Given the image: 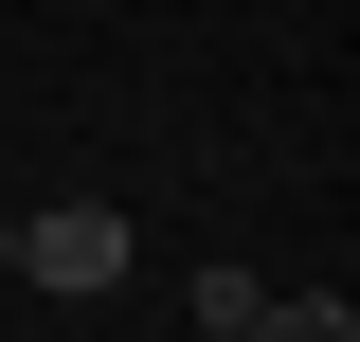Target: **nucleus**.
Masks as SVG:
<instances>
[{"label":"nucleus","instance_id":"nucleus-2","mask_svg":"<svg viewBox=\"0 0 360 342\" xmlns=\"http://www.w3.org/2000/svg\"><path fill=\"white\" fill-rule=\"evenodd\" d=\"M252 342H360V306L342 289H288V306H252Z\"/></svg>","mask_w":360,"mask_h":342},{"label":"nucleus","instance_id":"nucleus-1","mask_svg":"<svg viewBox=\"0 0 360 342\" xmlns=\"http://www.w3.org/2000/svg\"><path fill=\"white\" fill-rule=\"evenodd\" d=\"M127 253H144V234H127L108 198H54L37 234H18V270H37L54 306H108V289H127Z\"/></svg>","mask_w":360,"mask_h":342},{"label":"nucleus","instance_id":"nucleus-3","mask_svg":"<svg viewBox=\"0 0 360 342\" xmlns=\"http://www.w3.org/2000/svg\"><path fill=\"white\" fill-rule=\"evenodd\" d=\"M0 289H18V216H0Z\"/></svg>","mask_w":360,"mask_h":342}]
</instances>
